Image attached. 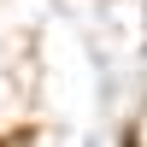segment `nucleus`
<instances>
[{
  "instance_id": "obj_1",
  "label": "nucleus",
  "mask_w": 147,
  "mask_h": 147,
  "mask_svg": "<svg viewBox=\"0 0 147 147\" xmlns=\"http://www.w3.org/2000/svg\"><path fill=\"white\" fill-rule=\"evenodd\" d=\"M0 147H30V136H12V141H0Z\"/></svg>"
}]
</instances>
